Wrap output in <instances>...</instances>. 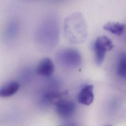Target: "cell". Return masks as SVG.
<instances>
[{
    "mask_svg": "<svg viewBox=\"0 0 126 126\" xmlns=\"http://www.w3.org/2000/svg\"><path fill=\"white\" fill-rule=\"evenodd\" d=\"M59 32V23L56 17L47 16L37 27L34 33L35 40L42 47H52L58 42Z\"/></svg>",
    "mask_w": 126,
    "mask_h": 126,
    "instance_id": "cell-1",
    "label": "cell"
},
{
    "mask_svg": "<svg viewBox=\"0 0 126 126\" xmlns=\"http://www.w3.org/2000/svg\"><path fill=\"white\" fill-rule=\"evenodd\" d=\"M64 32L72 41L84 40L87 34L86 23L81 13L76 12L68 16L64 21Z\"/></svg>",
    "mask_w": 126,
    "mask_h": 126,
    "instance_id": "cell-2",
    "label": "cell"
},
{
    "mask_svg": "<svg viewBox=\"0 0 126 126\" xmlns=\"http://www.w3.org/2000/svg\"><path fill=\"white\" fill-rule=\"evenodd\" d=\"M114 46L112 40L105 35H100L96 39L94 44V49L97 64L102 63L106 53L112 50Z\"/></svg>",
    "mask_w": 126,
    "mask_h": 126,
    "instance_id": "cell-3",
    "label": "cell"
},
{
    "mask_svg": "<svg viewBox=\"0 0 126 126\" xmlns=\"http://www.w3.org/2000/svg\"><path fill=\"white\" fill-rule=\"evenodd\" d=\"M58 115L63 118L70 117L75 110V105L73 102L64 98L59 100L54 104Z\"/></svg>",
    "mask_w": 126,
    "mask_h": 126,
    "instance_id": "cell-4",
    "label": "cell"
},
{
    "mask_svg": "<svg viewBox=\"0 0 126 126\" xmlns=\"http://www.w3.org/2000/svg\"><path fill=\"white\" fill-rule=\"evenodd\" d=\"M20 23L17 19H12L6 24L3 32V38L7 41L14 40L20 32Z\"/></svg>",
    "mask_w": 126,
    "mask_h": 126,
    "instance_id": "cell-5",
    "label": "cell"
},
{
    "mask_svg": "<svg viewBox=\"0 0 126 126\" xmlns=\"http://www.w3.org/2000/svg\"><path fill=\"white\" fill-rule=\"evenodd\" d=\"M54 69V64L52 60L49 58H45L38 63L36 72L40 76L49 77L53 74Z\"/></svg>",
    "mask_w": 126,
    "mask_h": 126,
    "instance_id": "cell-6",
    "label": "cell"
},
{
    "mask_svg": "<svg viewBox=\"0 0 126 126\" xmlns=\"http://www.w3.org/2000/svg\"><path fill=\"white\" fill-rule=\"evenodd\" d=\"M94 98V86L91 85L85 86L80 91L78 96L80 103L88 106L92 103Z\"/></svg>",
    "mask_w": 126,
    "mask_h": 126,
    "instance_id": "cell-7",
    "label": "cell"
},
{
    "mask_svg": "<svg viewBox=\"0 0 126 126\" xmlns=\"http://www.w3.org/2000/svg\"><path fill=\"white\" fill-rule=\"evenodd\" d=\"M20 85L16 81L9 82L0 87V97L6 98L15 94L19 90Z\"/></svg>",
    "mask_w": 126,
    "mask_h": 126,
    "instance_id": "cell-8",
    "label": "cell"
},
{
    "mask_svg": "<svg viewBox=\"0 0 126 126\" xmlns=\"http://www.w3.org/2000/svg\"><path fill=\"white\" fill-rule=\"evenodd\" d=\"M59 55L65 62L69 63H78L80 60L79 53L72 48L65 49L61 51Z\"/></svg>",
    "mask_w": 126,
    "mask_h": 126,
    "instance_id": "cell-9",
    "label": "cell"
},
{
    "mask_svg": "<svg viewBox=\"0 0 126 126\" xmlns=\"http://www.w3.org/2000/svg\"><path fill=\"white\" fill-rule=\"evenodd\" d=\"M103 28L113 34L121 35L125 30V25L117 22H109L104 25Z\"/></svg>",
    "mask_w": 126,
    "mask_h": 126,
    "instance_id": "cell-10",
    "label": "cell"
},
{
    "mask_svg": "<svg viewBox=\"0 0 126 126\" xmlns=\"http://www.w3.org/2000/svg\"><path fill=\"white\" fill-rule=\"evenodd\" d=\"M117 72L119 77L126 78V53L120 54L117 67Z\"/></svg>",
    "mask_w": 126,
    "mask_h": 126,
    "instance_id": "cell-11",
    "label": "cell"
},
{
    "mask_svg": "<svg viewBox=\"0 0 126 126\" xmlns=\"http://www.w3.org/2000/svg\"><path fill=\"white\" fill-rule=\"evenodd\" d=\"M54 0V1H58L61 0Z\"/></svg>",
    "mask_w": 126,
    "mask_h": 126,
    "instance_id": "cell-12",
    "label": "cell"
},
{
    "mask_svg": "<svg viewBox=\"0 0 126 126\" xmlns=\"http://www.w3.org/2000/svg\"></svg>",
    "mask_w": 126,
    "mask_h": 126,
    "instance_id": "cell-13",
    "label": "cell"
}]
</instances>
